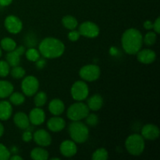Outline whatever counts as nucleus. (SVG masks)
Returning <instances> with one entry per match:
<instances>
[{
    "label": "nucleus",
    "mask_w": 160,
    "mask_h": 160,
    "mask_svg": "<svg viewBox=\"0 0 160 160\" xmlns=\"http://www.w3.org/2000/svg\"><path fill=\"white\" fill-rule=\"evenodd\" d=\"M143 45V35L139 30L127 29L121 37V45L127 54L136 55Z\"/></svg>",
    "instance_id": "1"
},
{
    "label": "nucleus",
    "mask_w": 160,
    "mask_h": 160,
    "mask_svg": "<svg viewBox=\"0 0 160 160\" xmlns=\"http://www.w3.org/2000/svg\"><path fill=\"white\" fill-rule=\"evenodd\" d=\"M38 51L45 59H56L62 56L65 52V45L59 39L48 37L40 42Z\"/></svg>",
    "instance_id": "2"
},
{
    "label": "nucleus",
    "mask_w": 160,
    "mask_h": 160,
    "mask_svg": "<svg viewBox=\"0 0 160 160\" xmlns=\"http://www.w3.org/2000/svg\"><path fill=\"white\" fill-rule=\"evenodd\" d=\"M69 134L71 140L77 144H83L87 142L89 137V129L87 124L80 121H72L68 128Z\"/></svg>",
    "instance_id": "3"
},
{
    "label": "nucleus",
    "mask_w": 160,
    "mask_h": 160,
    "mask_svg": "<svg viewBox=\"0 0 160 160\" xmlns=\"http://www.w3.org/2000/svg\"><path fill=\"white\" fill-rule=\"evenodd\" d=\"M125 148L131 156H141L145 148V139L139 134H131L125 141Z\"/></svg>",
    "instance_id": "4"
},
{
    "label": "nucleus",
    "mask_w": 160,
    "mask_h": 160,
    "mask_svg": "<svg viewBox=\"0 0 160 160\" xmlns=\"http://www.w3.org/2000/svg\"><path fill=\"white\" fill-rule=\"evenodd\" d=\"M90 112V109L88 107L87 104L82 102H77L73 103L68 108L67 112V117L71 121H80L87 117Z\"/></svg>",
    "instance_id": "5"
},
{
    "label": "nucleus",
    "mask_w": 160,
    "mask_h": 160,
    "mask_svg": "<svg viewBox=\"0 0 160 160\" xmlns=\"http://www.w3.org/2000/svg\"><path fill=\"white\" fill-rule=\"evenodd\" d=\"M70 94L77 102H82L85 100L89 95V88L84 81H78L72 85Z\"/></svg>",
    "instance_id": "6"
},
{
    "label": "nucleus",
    "mask_w": 160,
    "mask_h": 160,
    "mask_svg": "<svg viewBox=\"0 0 160 160\" xmlns=\"http://www.w3.org/2000/svg\"><path fill=\"white\" fill-rule=\"evenodd\" d=\"M79 75L83 81L93 82L99 78L101 70L99 67L95 64H88L80 69Z\"/></svg>",
    "instance_id": "7"
},
{
    "label": "nucleus",
    "mask_w": 160,
    "mask_h": 160,
    "mask_svg": "<svg viewBox=\"0 0 160 160\" xmlns=\"http://www.w3.org/2000/svg\"><path fill=\"white\" fill-rule=\"evenodd\" d=\"M39 89V81L36 77L30 75L23 78L21 82V90L26 96H34Z\"/></svg>",
    "instance_id": "8"
},
{
    "label": "nucleus",
    "mask_w": 160,
    "mask_h": 160,
    "mask_svg": "<svg viewBox=\"0 0 160 160\" xmlns=\"http://www.w3.org/2000/svg\"><path fill=\"white\" fill-rule=\"evenodd\" d=\"M81 36L88 38H95L99 35V27L92 21H84L80 24L78 28Z\"/></svg>",
    "instance_id": "9"
},
{
    "label": "nucleus",
    "mask_w": 160,
    "mask_h": 160,
    "mask_svg": "<svg viewBox=\"0 0 160 160\" xmlns=\"http://www.w3.org/2000/svg\"><path fill=\"white\" fill-rule=\"evenodd\" d=\"M5 28L10 34H19L23 29V23L18 17L15 15H9L4 20Z\"/></svg>",
    "instance_id": "10"
},
{
    "label": "nucleus",
    "mask_w": 160,
    "mask_h": 160,
    "mask_svg": "<svg viewBox=\"0 0 160 160\" xmlns=\"http://www.w3.org/2000/svg\"><path fill=\"white\" fill-rule=\"evenodd\" d=\"M25 52L26 49L23 46H17L14 50L8 52L6 56V61L12 67L19 66L20 63V57L24 54Z\"/></svg>",
    "instance_id": "11"
},
{
    "label": "nucleus",
    "mask_w": 160,
    "mask_h": 160,
    "mask_svg": "<svg viewBox=\"0 0 160 160\" xmlns=\"http://www.w3.org/2000/svg\"><path fill=\"white\" fill-rule=\"evenodd\" d=\"M33 140L41 147H48L52 144V136L46 130L38 129L33 134Z\"/></svg>",
    "instance_id": "12"
},
{
    "label": "nucleus",
    "mask_w": 160,
    "mask_h": 160,
    "mask_svg": "<svg viewBox=\"0 0 160 160\" xmlns=\"http://www.w3.org/2000/svg\"><path fill=\"white\" fill-rule=\"evenodd\" d=\"M59 151L64 157H73L78 152L77 143H75L73 140H64L60 144Z\"/></svg>",
    "instance_id": "13"
},
{
    "label": "nucleus",
    "mask_w": 160,
    "mask_h": 160,
    "mask_svg": "<svg viewBox=\"0 0 160 160\" xmlns=\"http://www.w3.org/2000/svg\"><path fill=\"white\" fill-rule=\"evenodd\" d=\"M137 59L138 62L143 64H151L156 59V53L154 50L150 48H141L137 52Z\"/></svg>",
    "instance_id": "14"
},
{
    "label": "nucleus",
    "mask_w": 160,
    "mask_h": 160,
    "mask_svg": "<svg viewBox=\"0 0 160 160\" xmlns=\"http://www.w3.org/2000/svg\"><path fill=\"white\" fill-rule=\"evenodd\" d=\"M160 131L156 125L152 123L145 124L142 129L141 135L144 138V139L149 141H154L159 137Z\"/></svg>",
    "instance_id": "15"
},
{
    "label": "nucleus",
    "mask_w": 160,
    "mask_h": 160,
    "mask_svg": "<svg viewBox=\"0 0 160 160\" xmlns=\"http://www.w3.org/2000/svg\"><path fill=\"white\" fill-rule=\"evenodd\" d=\"M28 117L31 124L39 126L45 121V112L42 107H35L31 109Z\"/></svg>",
    "instance_id": "16"
},
{
    "label": "nucleus",
    "mask_w": 160,
    "mask_h": 160,
    "mask_svg": "<svg viewBox=\"0 0 160 160\" xmlns=\"http://www.w3.org/2000/svg\"><path fill=\"white\" fill-rule=\"evenodd\" d=\"M66 121L59 116H54L51 117L47 122V128L52 132H60L65 128Z\"/></svg>",
    "instance_id": "17"
},
{
    "label": "nucleus",
    "mask_w": 160,
    "mask_h": 160,
    "mask_svg": "<svg viewBox=\"0 0 160 160\" xmlns=\"http://www.w3.org/2000/svg\"><path fill=\"white\" fill-rule=\"evenodd\" d=\"M103 104H104V100H103L102 96L99 94H95L89 97L87 102V106L90 110L96 112L102 108Z\"/></svg>",
    "instance_id": "18"
},
{
    "label": "nucleus",
    "mask_w": 160,
    "mask_h": 160,
    "mask_svg": "<svg viewBox=\"0 0 160 160\" xmlns=\"http://www.w3.org/2000/svg\"><path fill=\"white\" fill-rule=\"evenodd\" d=\"M14 124L21 130H27L30 127L29 117L25 112H18L13 117Z\"/></svg>",
    "instance_id": "19"
},
{
    "label": "nucleus",
    "mask_w": 160,
    "mask_h": 160,
    "mask_svg": "<svg viewBox=\"0 0 160 160\" xmlns=\"http://www.w3.org/2000/svg\"><path fill=\"white\" fill-rule=\"evenodd\" d=\"M48 110L53 116H60L65 111V104L59 98H54L48 104Z\"/></svg>",
    "instance_id": "20"
},
{
    "label": "nucleus",
    "mask_w": 160,
    "mask_h": 160,
    "mask_svg": "<svg viewBox=\"0 0 160 160\" xmlns=\"http://www.w3.org/2000/svg\"><path fill=\"white\" fill-rule=\"evenodd\" d=\"M12 113V104L9 101L0 102V120L6 121L11 117Z\"/></svg>",
    "instance_id": "21"
},
{
    "label": "nucleus",
    "mask_w": 160,
    "mask_h": 160,
    "mask_svg": "<svg viewBox=\"0 0 160 160\" xmlns=\"http://www.w3.org/2000/svg\"><path fill=\"white\" fill-rule=\"evenodd\" d=\"M14 87L12 83L8 81H0V98H9V95L13 92Z\"/></svg>",
    "instance_id": "22"
},
{
    "label": "nucleus",
    "mask_w": 160,
    "mask_h": 160,
    "mask_svg": "<svg viewBox=\"0 0 160 160\" xmlns=\"http://www.w3.org/2000/svg\"><path fill=\"white\" fill-rule=\"evenodd\" d=\"M49 156V153L43 147H37L31 150V158L34 160H47Z\"/></svg>",
    "instance_id": "23"
},
{
    "label": "nucleus",
    "mask_w": 160,
    "mask_h": 160,
    "mask_svg": "<svg viewBox=\"0 0 160 160\" xmlns=\"http://www.w3.org/2000/svg\"><path fill=\"white\" fill-rule=\"evenodd\" d=\"M62 23L63 27L69 31L76 29L78 27V21L74 17L71 15H66L62 17Z\"/></svg>",
    "instance_id": "24"
},
{
    "label": "nucleus",
    "mask_w": 160,
    "mask_h": 160,
    "mask_svg": "<svg viewBox=\"0 0 160 160\" xmlns=\"http://www.w3.org/2000/svg\"><path fill=\"white\" fill-rule=\"evenodd\" d=\"M17 42L11 38H4L0 42V47L2 49L6 52H11L17 47Z\"/></svg>",
    "instance_id": "25"
},
{
    "label": "nucleus",
    "mask_w": 160,
    "mask_h": 160,
    "mask_svg": "<svg viewBox=\"0 0 160 160\" xmlns=\"http://www.w3.org/2000/svg\"><path fill=\"white\" fill-rule=\"evenodd\" d=\"M9 102L14 106H20L25 102V95L21 92H12L9 96Z\"/></svg>",
    "instance_id": "26"
},
{
    "label": "nucleus",
    "mask_w": 160,
    "mask_h": 160,
    "mask_svg": "<svg viewBox=\"0 0 160 160\" xmlns=\"http://www.w3.org/2000/svg\"><path fill=\"white\" fill-rule=\"evenodd\" d=\"M34 96V102L36 107H42L46 104L48 96L45 92H38Z\"/></svg>",
    "instance_id": "27"
},
{
    "label": "nucleus",
    "mask_w": 160,
    "mask_h": 160,
    "mask_svg": "<svg viewBox=\"0 0 160 160\" xmlns=\"http://www.w3.org/2000/svg\"><path fill=\"white\" fill-rule=\"evenodd\" d=\"M24 54L28 60L34 62H35L41 57V54L39 51L36 49L34 47V48H28V49L26 50Z\"/></svg>",
    "instance_id": "28"
},
{
    "label": "nucleus",
    "mask_w": 160,
    "mask_h": 160,
    "mask_svg": "<svg viewBox=\"0 0 160 160\" xmlns=\"http://www.w3.org/2000/svg\"><path fill=\"white\" fill-rule=\"evenodd\" d=\"M109 158V153L104 148H100L93 152L92 159L93 160H106Z\"/></svg>",
    "instance_id": "29"
},
{
    "label": "nucleus",
    "mask_w": 160,
    "mask_h": 160,
    "mask_svg": "<svg viewBox=\"0 0 160 160\" xmlns=\"http://www.w3.org/2000/svg\"><path fill=\"white\" fill-rule=\"evenodd\" d=\"M9 73L15 79H21V78H23L25 77L26 71H25L23 67H20V65H19L16 66V67H12Z\"/></svg>",
    "instance_id": "30"
},
{
    "label": "nucleus",
    "mask_w": 160,
    "mask_h": 160,
    "mask_svg": "<svg viewBox=\"0 0 160 160\" xmlns=\"http://www.w3.org/2000/svg\"><path fill=\"white\" fill-rule=\"evenodd\" d=\"M157 40V34L155 31H148L143 38V42L148 46L154 45Z\"/></svg>",
    "instance_id": "31"
},
{
    "label": "nucleus",
    "mask_w": 160,
    "mask_h": 160,
    "mask_svg": "<svg viewBox=\"0 0 160 160\" xmlns=\"http://www.w3.org/2000/svg\"><path fill=\"white\" fill-rule=\"evenodd\" d=\"M10 72V66L6 61L0 60V77L6 78L9 74Z\"/></svg>",
    "instance_id": "32"
},
{
    "label": "nucleus",
    "mask_w": 160,
    "mask_h": 160,
    "mask_svg": "<svg viewBox=\"0 0 160 160\" xmlns=\"http://www.w3.org/2000/svg\"><path fill=\"white\" fill-rule=\"evenodd\" d=\"M86 124L90 127H95L98 123V117L96 114L90 113L88 114L87 117H85Z\"/></svg>",
    "instance_id": "33"
},
{
    "label": "nucleus",
    "mask_w": 160,
    "mask_h": 160,
    "mask_svg": "<svg viewBox=\"0 0 160 160\" xmlns=\"http://www.w3.org/2000/svg\"><path fill=\"white\" fill-rule=\"evenodd\" d=\"M11 156V152L7 147L0 143V160H8Z\"/></svg>",
    "instance_id": "34"
},
{
    "label": "nucleus",
    "mask_w": 160,
    "mask_h": 160,
    "mask_svg": "<svg viewBox=\"0 0 160 160\" xmlns=\"http://www.w3.org/2000/svg\"><path fill=\"white\" fill-rule=\"evenodd\" d=\"M25 43L28 48H34L37 44V38L34 37V34H28L25 38Z\"/></svg>",
    "instance_id": "35"
},
{
    "label": "nucleus",
    "mask_w": 160,
    "mask_h": 160,
    "mask_svg": "<svg viewBox=\"0 0 160 160\" xmlns=\"http://www.w3.org/2000/svg\"><path fill=\"white\" fill-rule=\"evenodd\" d=\"M80 37H81V34H80L78 30L76 29L70 31L68 34V39L71 42H77L80 38Z\"/></svg>",
    "instance_id": "36"
},
{
    "label": "nucleus",
    "mask_w": 160,
    "mask_h": 160,
    "mask_svg": "<svg viewBox=\"0 0 160 160\" xmlns=\"http://www.w3.org/2000/svg\"><path fill=\"white\" fill-rule=\"evenodd\" d=\"M33 139V134L29 131H25L22 134V140L24 142H30Z\"/></svg>",
    "instance_id": "37"
},
{
    "label": "nucleus",
    "mask_w": 160,
    "mask_h": 160,
    "mask_svg": "<svg viewBox=\"0 0 160 160\" xmlns=\"http://www.w3.org/2000/svg\"><path fill=\"white\" fill-rule=\"evenodd\" d=\"M36 63V66H37V68L38 69H43L44 67H45V65H46L47 62L46 60H45V58H39L38 59L37 61L35 62Z\"/></svg>",
    "instance_id": "38"
},
{
    "label": "nucleus",
    "mask_w": 160,
    "mask_h": 160,
    "mask_svg": "<svg viewBox=\"0 0 160 160\" xmlns=\"http://www.w3.org/2000/svg\"><path fill=\"white\" fill-rule=\"evenodd\" d=\"M153 30L156 34H159L160 33V18L157 17L155 22L153 23Z\"/></svg>",
    "instance_id": "39"
},
{
    "label": "nucleus",
    "mask_w": 160,
    "mask_h": 160,
    "mask_svg": "<svg viewBox=\"0 0 160 160\" xmlns=\"http://www.w3.org/2000/svg\"><path fill=\"white\" fill-rule=\"evenodd\" d=\"M143 27L147 31H151L153 29V22H152L151 20H145L144 22Z\"/></svg>",
    "instance_id": "40"
},
{
    "label": "nucleus",
    "mask_w": 160,
    "mask_h": 160,
    "mask_svg": "<svg viewBox=\"0 0 160 160\" xmlns=\"http://www.w3.org/2000/svg\"><path fill=\"white\" fill-rule=\"evenodd\" d=\"M13 0H0V6H8L12 2Z\"/></svg>",
    "instance_id": "41"
},
{
    "label": "nucleus",
    "mask_w": 160,
    "mask_h": 160,
    "mask_svg": "<svg viewBox=\"0 0 160 160\" xmlns=\"http://www.w3.org/2000/svg\"><path fill=\"white\" fill-rule=\"evenodd\" d=\"M9 159H11V160H22V159H23V158H22L21 156H18L17 154H14L13 156H10V157H9Z\"/></svg>",
    "instance_id": "42"
},
{
    "label": "nucleus",
    "mask_w": 160,
    "mask_h": 160,
    "mask_svg": "<svg viewBox=\"0 0 160 160\" xmlns=\"http://www.w3.org/2000/svg\"><path fill=\"white\" fill-rule=\"evenodd\" d=\"M3 134H4V126L0 122V138L3 135Z\"/></svg>",
    "instance_id": "43"
},
{
    "label": "nucleus",
    "mask_w": 160,
    "mask_h": 160,
    "mask_svg": "<svg viewBox=\"0 0 160 160\" xmlns=\"http://www.w3.org/2000/svg\"><path fill=\"white\" fill-rule=\"evenodd\" d=\"M51 160H60V159H59V158H52L51 159Z\"/></svg>",
    "instance_id": "44"
},
{
    "label": "nucleus",
    "mask_w": 160,
    "mask_h": 160,
    "mask_svg": "<svg viewBox=\"0 0 160 160\" xmlns=\"http://www.w3.org/2000/svg\"><path fill=\"white\" fill-rule=\"evenodd\" d=\"M2 56V48H1V47H0V57H1Z\"/></svg>",
    "instance_id": "45"
}]
</instances>
